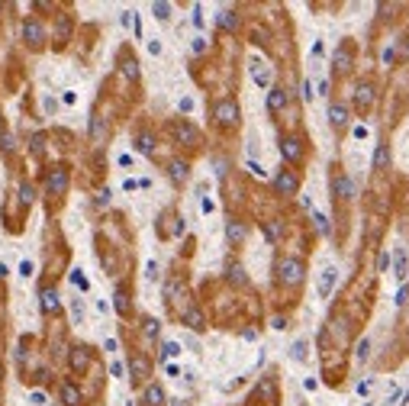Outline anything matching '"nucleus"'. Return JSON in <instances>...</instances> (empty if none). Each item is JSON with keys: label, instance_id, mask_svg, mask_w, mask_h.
<instances>
[{"label": "nucleus", "instance_id": "nucleus-11", "mask_svg": "<svg viewBox=\"0 0 409 406\" xmlns=\"http://www.w3.org/2000/svg\"><path fill=\"white\" fill-rule=\"evenodd\" d=\"M335 194H338V197H345V200L351 197V181H348V177H342V174L335 177Z\"/></svg>", "mask_w": 409, "mask_h": 406}, {"label": "nucleus", "instance_id": "nucleus-22", "mask_svg": "<svg viewBox=\"0 0 409 406\" xmlns=\"http://www.w3.org/2000/svg\"><path fill=\"white\" fill-rule=\"evenodd\" d=\"M187 322H190L194 329H200V326H203V316H200V309H190V313H187Z\"/></svg>", "mask_w": 409, "mask_h": 406}, {"label": "nucleus", "instance_id": "nucleus-25", "mask_svg": "<svg viewBox=\"0 0 409 406\" xmlns=\"http://www.w3.org/2000/svg\"><path fill=\"white\" fill-rule=\"evenodd\" d=\"M155 13H158V19H168V13H171V6H168V3H155Z\"/></svg>", "mask_w": 409, "mask_h": 406}, {"label": "nucleus", "instance_id": "nucleus-21", "mask_svg": "<svg viewBox=\"0 0 409 406\" xmlns=\"http://www.w3.org/2000/svg\"><path fill=\"white\" fill-rule=\"evenodd\" d=\"M122 71H126V78H139V65H135V61H122Z\"/></svg>", "mask_w": 409, "mask_h": 406}, {"label": "nucleus", "instance_id": "nucleus-6", "mask_svg": "<svg viewBox=\"0 0 409 406\" xmlns=\"http://www.w3.org/2000/svg\"><path fill=\"white\" fill-rule=\"evenodd\" d=\"M49 187L55 190V194H61V190L68 187V171H65V168H55V171L49 174Z\"/></svg>", "mask_w": 409, "mask_h": 406}, {"label": "nucleus", "instance_id": "nucleus-3", "mask_svg": "<svg viewBox=\"0 0 409 406\" xmlns=\"http://www.w3.org/2000/svg\"><path fill=\"white\" fill-rule=\"evenodd\" d=\"M23 39H26L29 45H42V39H45L42 23H39V19H26V26H23Z\"/></svg>", "mask_w": 409, "mask_h": 406}, {"label": "nucleus", "instance_id": "nucleus-7", "mask_svg": "<svg viewBox=\"0 0 409 406\" xmlns=\"http://www.w3.org/2000/svg\"><path fill=\"white\" fill-rule=\"evenodd\" d=\"M332 284H335V268H329V271H322V277H319V293H322V297H329Z\"/></svg>", "mask_w": 409, "mask_h": 406}, {"label": "nucleus", "instance_id": "nucleus-1", "mask_svg": "<svg viewBox=\"0 0 409 406\" xmlns=\"http://www.w3.org/2000/svg\"><path fill=\"white\" fill-rule=\"evenodd\" d=\"M216 120H219L222 126H235L238 123V107L232 100H219L216 103Z\"/></svg>", "mask_w": 409, "mask_h": 406}, {"label": "nucleus", "instance_id": "nucleus-12", "mask_svg": "<svg viewBox=\"0 0 409 406\" xmlns=\"http://www.w3.org/2000/svg\"><path fill=\"white\" fill-rule=\"evenodd\" d=\"M61 397H65V403H68V406H78V403H81V394L71 387V384H65V387H61Z\"/></svg>", "mask_w": 409, "mask_h": 406}, {"label": "nucleus", "instance_id": "nucleus-19", "mask_svg": "<svg viewBox=\"0 0 409 406\" xmlns=\"http://www.w3.org/2000/svg\"><path fill=\"white\" fill-rule=\"evenodd\" d=\"M171 171H174V181H184V177H187V164H184V161H174Z\"/></svg>", "mask_w": 409, "mask_h": 406}, {"label": "nucleus", "instance_id": "nucleus-18", "mask_svg": "<svg viewBox=\"0 0 409 406\" xmlns=\"http://www.w3.org/2000/svg\"><path fill=\"white\" fill-rule=\"evenodd\" d=\"M268 107H271V110H281V107H284V91H271Z\"/></svg>", "mask_w": 409, "mask_h": 406}, {"label": "nucleus", "instance_id": "nucleus-9", "mask_svg": "<svg viewBox=\"0 0 409 406\" xmlns=\"http://www.w3.org/2000/svg\"><path fill=\"white\" fill-rule=\"evenodd\" d=\"M145 403L148 406H165V394H161V387H148L145 390Z\"/></svg>", "mask_w": 409, "mask_h": 406}, {"label": "nucleus", "instance_id": "nucleus-2", "mask_svg": "<svg viewBox=\"0 0 409 406\" xmlns=\"http://www.w3.org/2000/svg\"><path fill=\"white\" fill-rule=\"evenodd\" d=\"M281 277L287 280V284H300V280H303V265H300V261H281Z\"/></svg>", "mask_w": 409, "mask_h": 406}, {"label": "nucleus", "instance_id": "nucleus-13", "mask_svg": "<svg viewBox=\"0 0 409 406\" xmlns=\"http://www.w3.org/2000/svg\"><path fill=\"white\" fill-rule=\"evenodd\" d=\"M284 155H287L290 161H297L300 158V142L297 139H284Z\"/></svg>", "mask_w": 409, "mask_h": 406}, {"label": "nucleus", "instance_id": "nucleus-29", "mask_svg": "<svg viewBox=\"0 0 409 406\" xmlns=\"http://www.w3.org/2000/svg\"><path fill=\"white\" fill-rule=\"evenodd\" d=\"M219 26H235V19H232V13H219Z\"/></svg>", "mask_w": 409, "mask_h": 406}, {"label": "nucleus", "instance_id": "nucleus-4", "mask_svg": "<svg viewBox=\"0 0 409 406\" xmlns=\"http://www.w3.org/2000/svg\"><path fill=\"white\" fill-rule=\"evenodd\" d=\"M393 274H397V280L409 277V255H406V249H397V255H393Z\"/></svg>", "mask_w": 409, "mask_h": 406}, {"label": "nucleus", "instance_id": "nucleus-28", "mask_svg": "<svg viewBox=\"0 0 409 406\" xmlns=\"http://www.w3.org/2000/svg\"><path fill=\"white\" fill-rule=\"evenodd\" d=\"M293 358H300V361L306 358V345H303V342H297V345H293Z\"/></svg>", "mask_w": 409, "mask_h": 406}, {"label": "nucleus", "instance_id": "nucleus-10", "mask_svg": "<svg viewBox=\"0 0 409 406\" xmlns=\"http://www.w3.org/2000/svg\"><path fill=\"white\" fill-rule=\"evenodd\" d=\"M71 368H74V371H84V368H87V348H74Z\"/></svg>", "mask_w": 409, "mask_h": 406}, {"label": "nucleus", "instance_id": "nucleus-16", "mask_svg": "<svg viewBox=\"0 0 409 406\" xmlns=\"http://www.w3.org/2000/svg\"><path fill=\"white\" fill-rule=\"evenodd\" d=\"M251 68H255V81H258V84H268V81H271V74L264 71V65H261V61H255Z\"/></svg>", "mask_w": 409, "mask_h": 406}, {"label": "nucleus", "instance_id": "nucleus-17", "mask_svg": "<svg viewBox=\"0 0 409 406\" xmlns=\"http://www.w3.org/2000/svg\"><path fill=\"white\" fill-rule=\"evenodd\" d=\"M329 116H332V123H335V126H342V123H345V116H348V113H345V107H338V103H335V107L329 110Z\"/></svg>", "mask_w": 409, "mask_h": 406}, {"label": "nucleus", "instance_id": "nucleus-5", "mask_svg": "<svg viewBox=\"0 0 409 406\" xmlns=\"http://www.w3.org/2000/svg\"><path fill=\"white\" fill-rule=\"evenodd\" d=\"M174 135H177L181 142H190V145H197V142H200L197 129H194V126H187V123H177V126H174Z\"/></svg>", "mask_w": 409, "mask_h": 406}, {"label": "nucleus", "instance_id": "nucleus-8", "mask_svg": "<svg viewBox=\"0 0 409 406\" xmlns=\"http://www.w3.org/2000/svg\"><path fill=\"white\" fill-rule=\"evenodd\" d=\"M277 190H281V194H293V190H297V177L284 171V174L277 177Z\"/></svg>", "mask_w": 409, "mask_h": 406}, {"label": "nucleus", "instance_id": "nucleus-20", "mask_svg": "<svg viewBox=\"0 0 409 406\" xmlns=\"http://www.w3.org/2000/svg\"><path fill=\"white\" fill-rule=\"evenodd\" d=\"M42 300H45V303H42V306H45V309H49V313H52V309H55V306H58V297H55V290H45V297H42Z\"/></svg>", "mask_w": 409, "mask_h": 406}, {"label": "nucleus", "instance_id": "nucleus-23", "mask_svg": "<svg viewBox=\"0 0 409 406\" xmlns=\"http://www.w3.org/2000/svg\"><path fill=\"white\" fill-rule=\"evenodd\" d=\"M152 148H155V145H152V135H139V152H145V155H148Z\"/></svg>", "mask_w": 409, "mask_h": 406}, {"label": "nucleus", "instance_id": "nucleus-27", "mask_svg": "<svg viewBox=\"0 0 409 406\" xmlns=\"http://www.w3.org/2000/svg\"><path fill=\"white\" fill-rule=\"evenodd\" d=\"M374 164H377V168H384V164H387V148H377V158H374Z\"/></svg>", "mask_w": 409, "mask_h": 406}, {"label": "nucleus", "instance_id": "nucleus-24", "mask_svg": "<svg viewBox=\"0 0 409 406\" xmlns=\"http://www.w3.org/2000/svg\"><path fill=\"white\" fill-rule=\"evenodd\" d=\"M358 100H361V107H367V103H371V87H361V91H358Z\"/></svg>", "mask_w": 409, "mask_h": 406}, {"label": "nucleus", "instance_id": "nucleus-14", "mask_svg": "<svg viewBox=\"0 0 409 406\" xmlns=\"http://www.w3.org/2000/svg\"><path fill=\"white\" fill-rule=\"evenodd\" d=\"M132 374L139 377V381H142V377H148V361H145V358H132Z\"/></svg>", "mask_w": 409, "mask_h": 406}, {"label": "nucleus", "instance_id": "nucleus-26", "mask_svg": "<svg viewBox=\"0 0 409 406\" xmlns=\"http://www.w3.org/2000/svg\"><path fill=\"white\" fill-rule=\"evenodd\" d=\"M165 355H168V358L181 355V348H177V342H165Z\"/></svg>", "mask_w": 409, "mask_h": 406}, {"label": "nucleus", "instance_id": "nucleus-15", "mask_svg": "<svg viewBox=\"0 0 409 406\" xmlns=\"http://www.w3.org/2000/svg\"><path fill=\"white\" fill-rule=\"evenodd\" d=\"M242 239H245V229H242V226H238V223H229V242H242Z\"/></svg>", "mask_w": 409, "mask_h": 406}]
</instances>
